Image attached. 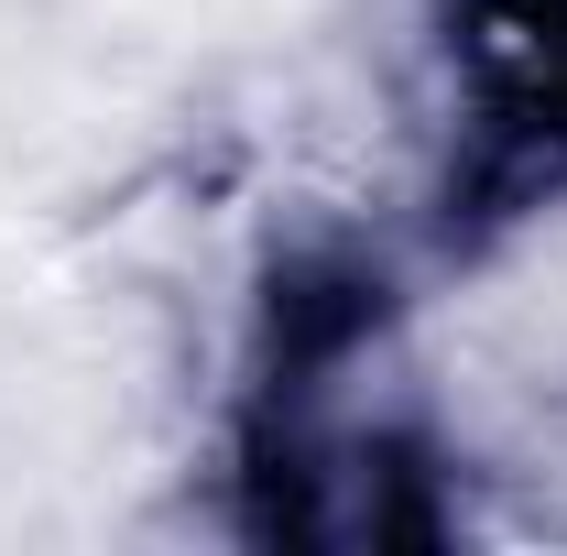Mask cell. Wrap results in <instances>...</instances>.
Here are the masks:
<instances>
[{"mask_svg": "<svg viewBox=\"0 0 567 556\" xmlns=\"http://www.w3.org/2000/svg\"><path fill=\"white\" fill-rule=\"evenodd\" d=\"M393 317V284L350 262V251H306V262H284L274 274V306H262V328H274V393H306L317 371H339L371 328Z\"/></svg>", "mask_w": 567, "mask_h": 556, "instance_id": "6da1fadb", "label": "cell"}]
</instances>
